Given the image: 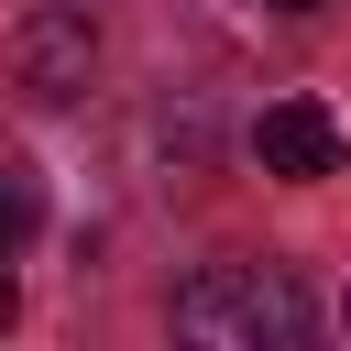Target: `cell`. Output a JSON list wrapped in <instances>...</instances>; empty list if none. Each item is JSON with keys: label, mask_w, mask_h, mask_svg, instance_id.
<instances>
[{"label": "cell", "mask_w": 351, "mask_h": 351, "mask_svg": "<svg viewBox=\"0 0 351 351\" xmlns=\"http://www.w3.org/2000/svg\"><path fill=\"white\" fill-rule=\"evenodd\" d=\"M176 340H208V351H285L307 340V285L285 263H197L176 285Z\"/></svg>", "instance_id": "1"}, {"label": "cell", "mask_w": 351, "mask_h": 351, "mask_svg": "<svg viewBox=\"0 0 351 351\" xmlns=\"http://www.w3.org/2000/svg\"><path fill=\"white\" fill-rule=\"evenodd\" d=\"M11 77H22L33 99H88V77H99V22H88L77 0L22 11V22H11Z\"/></svg>", "instance_id": "2"}, {"label": "cell", "mask_w": 351, "mask_h": 351, "mask_svg": "<svg viewBox=\"0 0 351 351\" xmlns=\"http://www.w3.org/2000/svg\"><path fill=\"white\" fill-rule=\"evenodd\" d=\"M340 110L329 99H274L263 121H252V165L263 176H285V186H318V176H340Z\"/></svg>", "instance_id": "3"}, {"label": "cell", "mask_w": 351, "mask_h": 351, "mask_svg": "<svg viewBox=\"0 0 351 351\" xmlns=\"http://www.w3.org/2000/svg\"><path fill=\"white\" fill-rule=\"evenodd\" d=\"M33 230H44V176H33L22 154H0V263H11Z\"/></svg>", "instance_id": "4"}, {"label": "cell", "mask_w": 351, "mask_h": 351, "mask_svg": "<svg viewBox=\"0 0 351 351\" xmlns=\"http://www.w3.org/2000/svg\"><path fill=\"white\" fill-rule=\"evenodd\" d=\"M11 318H22V285H11V263H0V329H11Z\"/></svg>", "instance_id": "5"}, {"label": "cell", "mask_w": 351, "mask_h": 351, "mask_svg": "<svg viewBox=\"0 0 351 351\" xmlns=\"http://www.w3.org/2000/svg\"><path fill=\"white\" fill-rule=\"evenodd\" d=\"M263 11H329V0H263Z\"/></svg>", "instance_id": "6"}, {"label": "cell", "mask_w": 351, "mask_h": 351, "mask_svg": "<svg viewBox=\"0 0 351 351\" xmlns=\"http://www.w3.org/2000/svg\"><path fill=\"white\" fill-rule=\"evenodd\" d=\"M340 318H351V307H340Z\"/></svg>", "instance_id": "7"}]
</instances>
